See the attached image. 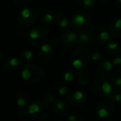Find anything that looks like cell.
<instances>
[{
  "label": "cell",
  "mask_w": 121,
  "mask_h": 121,
  "mask_svg": "<svg viewBox=\"0 0 121 121\" xmlns=\"http://www.w3.org/2000/svg\"><path fill=\"white\" fill-rule=\"evenodd\" d=\"M21 77L27 82L37 83L44 79L45 72L41 67L29 62L23 65L21 71Z\"/></svg>",
  "instance_id": "1"
},
{
  "label": "cell",
  "mask_w": 121,
  "mask_h": 121,
  "mask_svg": "<svg viewBox=\"0 0 121 121\" xmlns=\"http://www.w3.org/2000/svg\"><path fill=\"white\" fill-rule=\"evenodd\" d=\"M91 24L90 15L84 11H79L75 12L69 23V26L75 31L82 33L89 29Z\"/></svg>",
  "instance_id": "2"
},
{
  "label": "cell",
  "mask_w": 121,
  "mask_h": 121,
  "mask_svg": "<svg viewBox=\"0 0 121 121\" xmlns=\"http://www.w3.org/2000/svg\"><path fill=\"white\" fill-rule=\"evenodd\" d=\"M91 56L86 48L79 47L75 49L71 55V62L76 70L85 69L90 63Z\"/></svg>",
  "instance_id": "3"
},
{
  "label": "cell",
  "mask_w": 121,
  "mask_h": 121,
  "mask_svg": "<svg viewBox=\"0 0 121 121\" xmlns=\"http://www.w3.org/2000/svg\"><path fill=\"white\" fill-rule=\"evenodd\" d=\"M50 110L48 104L43 101L36 100L28 105L26 113L29 114L34 120L43 121L49 116Z\"/></svg>",
  "instance_id": "4"
},
{
  "label": "cell",
  "mask_w": 121,
  "mask_h": 121,
  "mask_svg": "<svg viewBox=\"0 0 121 121\" xmlns=\"http://www.w3.org/2000/svg\"><path fill=\"white\" fill-rule=\"evenodd\" d=\"M48 38V31L43 26H35L33 28L28 36L27 40L28 43L33 46H38L43 44Z\"/></svg>",
  "instance_id": "5"
},
{
  "label": "cell",
  "mask_w": 121,
  "mask_h": 121,
  "mask_svg": "<svg viewBox=\"0 0 121 121\" xmlns=\"http://www.w3.org/2000/svg\"><path fill=\"white\" fill-rule=\"evenodd\" d=\"M88 34L91 39L96 43L104 44L110 40L109 33L101 26H93L89 28Z\"/></svg>",
  "instance_id": "6"
},
{
  "label": "cell",
  "mask_w": 121,
  "mask_h": 121,
  "mask_svg": "<svg viewBox=\"0 0 121 121\" xmlns=\"http://www.w3.org/2000/svg\"><path fill=\"white\" fill-rule=\"evenodd\" d=\"M90 90L93 94L103 97H109L113 91L111 83L104 79H97L93 82Z\"/></svg>",
  "instance_id": "7"
},
{
  "label": "cell",
  "mask_w": 121,
  "mask_h": 121,
  "mask_svg": "<svg viewBox=\"0 0 121 121\" xmlns=\"http://www.w3.org/2000/svg\"><path fill=\"white\" fill-rule=\"evenodd\" d=\"M38 18V12L31 7H24L18 13L17 19L18 23L23 26L33 25Z\"/></svg>",
  "instance_id": "8"
},
{
  "label": "cell",
  "mask_w": 121,
  "mask_h": 121,
  "mask_svg": "<svg viewBox=\"0 0 121 121\" xmlns=\"http://www.w3.org/2000/svg\"><path fill=\"white\" fill-rule=\"evenodd\" d=\"M116 104L111 99H105L100 101L96 106V113L102 118L111 116L115 111Z\"/></svg>",
  "instance_id": "9"
},
{
  "label": "cell",
  "mask_w": 121,
  "mask_h": 121,
  "mask_svg": "<svg viewBox=\"0 0 121 121\" xmlns=\"http://www.w3.org/2000/svg\"><path fill=\"white\" fill-rule=\"evenodd\" d=\"M86 101V96L79 91H72L67 97V101L68 104L72 107H80L85 104Z\"/></svg>",
  "instance_id": "10"
},
{
  "label": "cell",
  "mask_w": 121,
  "mask_h": 121,
  "mask_svg": "<svg viewBox=\"0 0 121 121\" xmlns=\"http://www.w3.org/2000/svg\"><path fill=\"white\" fill-rule=\"evenodd\" d=\"M61 43L66 49L73 48L77 43V35L71 30L65 31L61 37Z\"/></svg>",
  "instance_id": "11"
},
{
  "label": "cell",
  "mask_w": 121,
  "mask_h": 121,
  "mask_svg": "<svg viewBox=\"0 0 121 121\" xmlns=\"http://www.w3.org/2000/svg\"><path fill=\"white\" fill-rule=\"evenodd\" d=\"M54 51L52 45L50 44H43L41 45L39 50V57L44 62H50L53 57Z\"/></svg>",
  "instance_id": "12"
},
{
  "label": "cell",
  "mask_w": 121,
  "mask_h": 121,
  "mask_svg": "<svg viewBox=\"0 0 121 121\" xmlns=\"http://www.w3.org/2000/svg\"><path fill=\"white\" fill-rule=\"evenodd\" d=\"M113 69V65L109 61H103L100 62L96 70V74L97 77L102 78L109 75Z\"/></svg>",
  "instance_id": "13"
},
{
  "label": "cell",
  "mask_w": 121,
  "mask_h": 121,
  "mask_svg": "<svg viewBox=\"0 0 121 121\" xmlns=\"http://www.w3.org/2000/svg\"><path fill=\"white\" fill-rule=\"evenodd\" d=\"M52 108L55 113L60 116H65L69 113L68 105L61 100H56L52 104Z\"/></svg>",
  "instance_id": "14"
},
{
  "label": "cell",
  "mask_w": 121,
  "mask_h": 121,
  "mask_svg": "<svg viewBox=\"0 0 121 121\" xmlns=\"http://www.w3.org/2000/svg\"><path fill=\"white\" fill-rule=\"evenodd\" d=\"M4 67L10 71H15L18 69L22 66V61L21 59L17 57H10L6 60L3 63Z\"/></svg>",
  "instance_id": "15"
},
{
  "label": "cell",
  "mask_w": 121,
  "mask_h": 121,
  "mask_svg": "<svg viewBox=\"0 0 121 121\" xmlns=\"http://www.w3.org/2000/svg\"><path fill=\"white\" fill-rule=\"evenodd\" d=\"M15 99L16 104L21 108H24L30 104V98L27 93L23 90H18L16 91Z\"/></svg>",
  "instance_id": "16"
},
{
  "label": "cell",
  "mask_w": 121,
  "mask_h": 121,
  "mask_svg": "<svg viewBox=\"0 0 121 121\" xmlns=\"http://www.w3.org/2000/svg\"><path fill=\"white\" fill-rule=\"evenodd\" d=\"M109 30L111 34L113 37L121 38V18H117L112 20L109 26Z\"/></svg>",
  "instance_id": "17"
},
{
  "label": "cell",
  "mask_w": 121,
  "mask_h": 121,
  "mask_svg": "<svg viewBox=\"0 0 121 121\" xmlns=\"http://www.w3.org/2000/svg\"><path fill=\"white\" fill-rule=\"evenodd\" d=\"M76 77L79 84L82 87H86L89 84V73L86 69L77 70L76 71Z\"/></svg>",
  "instance_id": "18"
},
{
  "label": "cell",
  "mask_w": 121,
  "mask_h": 121,
  "mask_svg": "<svg viewBox=\"0 0 121 121\" xmlns=\"http://www.w3.org/2000/svg\"><path fill=\"white\" fill-rule=\"evenodd\" d=\"M106 50L107 54L110 57H113V58L119 57V55L121 54L120 46L118 45V43H116V42H113V41H111L107 44Z\"/></svg>",
  "instance_id": "19"
},
{
  "label": "cell",
  "mask_w": 121,
  "mask_h": 121,
  "mask_svg": "<svg viewBox=\"0 0 121 121\" xmlns=\"http://www.w3.org/2000/svg\"><path fill=\"white\" fill-rule=\"evenodd\" d=\"M92 41L93 40L89 37L88 33L82 32L77 35V43H79L82 48H86L89 47H91Z\"/></svg>",
  "instance_id": "20"
},
{
  "label": "cell",
  "mask_w": 121,
  "mask_h": 121,
  "mask_svg": "<svg viewBox=\"0 0 121 121\" xmlns=\"http://www.w3.org/2000/svg\"><path fill=\"white\" fill-rule=\"evenodd\" d=\"M54 20V15L50 9H44L40 14V21L43 25L48 26L52 23Z\"/></svg>",
  "instance_id": "21"
},
{
  "label": "cell",
  "mask_w": 121,
  "mask_h": 121,
  "mask_svg": "<svg viewBox=\"0 0 121 121\" xmlns=\"http://www.w3.org/2000/svg\"><path fill=\"white\" fill-rule=\"evenodd\" d=\"M54 21L55 23L61 28H65L69 26V21L67 16L63 13H59L54 16Z\"/></svg>",
  "instance_id": "22"
},
{
  "label": "cell",
  "mask_w": 121,
  "mask_h": 121,
  "mask_svg": "<svg viewBox=\"0 0 121 121\" xmlns=\"http://www.w3.org/2000/svg\"><path fill=\"white\" fill-rule=\"evenodd\" d=\"M111 84L119 88L121 87V67L118 69L111 77Z\"/></svg>",
  "instance_id": "23"
},
{
  "label": "cell",
  "mask_w": 121,
  "mask_h": 121,
  "mask_svg": "<svg viewBox=\"0 0 121 121\" xmlns=\"http://www.w3.org/2000/svg\"><path fill=\"white\" fill-rule=\"evenodd\" d=\"M53 88L60 95H65L67 92V86L60 82H55L53 84Z\"/></svg>",
  "instance_id": "24"
},
{
  "label": "cell",
  "mask_w": 121,
  "mask_h": 121,
  "mask_svg": "<svg viewBox=\"0 0 121 121\" xmlns=\"http://www.w3.org/2000/svg\"><path fill=\"white\" fill-rule=\"evenodd\" d=\"M33 57V53L32 51L29 50H25L21 54V60L22 62H24L26 64L29 63L32 60Z\"/></svg>",
  "instance_id": "25"
},
{
  "label": "cell",
  "mask_w": 121,
  "mask_h": 121,
  "mask_svg": "<svg viewBox=\"0 0 121 121\" xmlns=\"http://www.w3.org/2000/svg\"><path fill=\"white\" fill-rule=\"evenodd\" d=\"M109 99L113 100L114 102H121V87L113 90L109 96Z\"/></svg>",
  "instance_id": "26"
},
{
  "label": "cell",
  "mask_w": 121,
  "mask_h": 121,
  "mask_svg": "<svg viewBox=\"0 0 121 121\" xmlns=\"http://www.w3.org/2000/svg\"><path fill=\"white\" fill-rule=\"evenodd\" d=\"M77 1L80 6L89 8L93 6L95 4L96 0H77Z\"/></svg>",
  "instance_id": "27"
},
{
  "label": "cell",
  "mask_w": 121,
  "mask_h": 121,
  "mask_svg": "<svg viewBox=\"0 0 121 121\" xmlns=\"http://www.w3.org/2000/svg\"><path fill=\"white\" fill-rule=\"evenodd\" d=\"M75 77H76V71H72V70L67 71L64 75L65 80L67 82H72Z\"/></svg>",
  "instance_id": "28"
},
{
  "label": "cell",
  "mask_w": 121,
  "mask_h": 121,
  "mask_svg": "<svg viewBox=\"0 0 121 121\" xmlns=\"http://www.w3.org/2000/svg\"><path fill=\"white\" fill-rule=\"evenodd\" d=\"M56 96L55 94L49 93L47 94L43 99V101L46 104H53L55 101H56Z\"/></svg>",
  "instance_id": "29"
},
{
  "label": "cell",
  "mask_w": 121,
  "mask_h": 121,
  "mask_svg": "<svg viewBox=\"0 0 121 121\" xmlns=\"http://www.w3.org/2000/svg\"><path fill=\"white\" fill-rule=\"evenodd\" d=\"M68 121H84V118L81 115L72 114L68 117Z\"/></svg>",
  "instance_id": "30"
},
{
  "label": "cell",
  "mask_w": 121,
  "mask_h": 121,
  "mask_svg": "<svg viewBox=\"0 0 121 121\" xmlns=\"http://www.w3.org/2000/svg\"><path fill=\"white\" fill-rule=\"evenodd\" d=\"M13 1L18 6L26 7V6L29 4L30 0H13Z\"/></svg>",
  "instance_id": "31"
},
{
  "label": "cell",
  "mask_w": 121,
  "mask_h": 121,
  "mask_svg": "<svg viewBox=\"0 0 121 121\" xmlns=\"http://www.w3.org/2000/svg\"><path fill=\"white\" fill-rule=\"evenodd\" d=\"M91 58L94 60V61H98L100 58H101V54L99 52H94L92 53Z\"/></svg>",
  "instance_id": "32"
},
{
  "label": "cell",
  "mask_w": 121,
  "mask_h": 121,
  "mask_svg": "<svg viewBox=\"0 0 121 121\" xmlns=\"http://www.w3.org/2000/svg\"><path fill=\"white\" fill-rule=\"evenodd\" d=\"M113 65L114 66H121V57H115L113 61Z\"/></svg>",
  "instance_id": "33"
},
{
  "label": "cell",
  "mask_w": 121,
  "mask_h": 121,
  "mask_svg": "<svg viewBox=\"0 0 121 121\" xmlns=\"http://www.w3.org/2000/svg\"><path fill=\"white\" fill-rule=\"evenodd\" d=\"M115 5L116 7L118 9H121V0H116L115 1Z\"/></svg>",
  "instance_id": "34"
},
{
  "label": "cell",
  "mask_w": 121,
  "mask_h": 121,
  "mask_svg": "<svg viewBox=\"0 0 121 121\" xmlns=\"http://www.w3.org/2000/svg\"><path fill=\"white\" fill-rule=\"evenodd\" d=\"M107 1H108V0H100V1H101V3H103V4L106 3V2H107Z\"/></svg>",
  "instance_id": "35"
},
{
  "label": "cell",
  "mask_w": 121,
  "mask_h": 121,
  "mask_svg": "<svg viewBox=\"0 0 121 121\" xmlns=\"http://www.w3.org/2000/svg\"><path fill=\"white\" fill-rule=\"evenodd\" d=\"M1 57H2V53H1V52L0 51V59L1 58Z\"/></svg>",
  "instance_id": "36"
},
{
  "label": "cell",
  "mask_w": 121,
  "mask_h": 121,
  "mask_svg": "<svg viewBox=\"0 0 121 121\" xmlns=\"http://www.w3.org/2000/svg\"><path fill=\"white\" fill-rule=\"evenodd\" d=\"M113 121V120H109V121Z\"/></svg>",
  "instance_id": "37"
},
{
  "label": "cell",
  "mask_w": 121,
  "mask_h": 121,
  "mask_svg": "<svg viewBox=\"0 0 121 121\" xmlns=\"http://www.w3.org/2000/svg\"></svg>",
  "instance_id": "38"
},
{
  "label": "cell",
  "mask_w": 121,
  "mask_h": 121,
  "mask_svg": "<svg viewBox=\"0 0 121 121\" xmlns=\"http://www.w3.org/2000/svg\"></svg>",
  "instance_id": "39"
}]
</instances>
